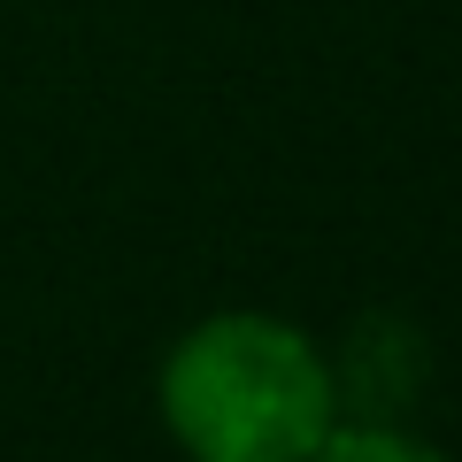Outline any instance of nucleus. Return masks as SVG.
<instances>
[{
    "label": "nucleus",
    "instance_id": "1",
    "mask_svg": "<svg viewBox=\"0 0 462 462\" xmlns=\"http://www.w3.org/2000/svg\"><path fill=\"white\" fill-rule=\"evenodd\" d=\"M162 431L185 462H309L339 424L324 346L270 309H216L162 355Z\"/></svg>",
    "mask_w": 462,
    "mask_h": 462
},
{
    "label": "nucleus",
    "instance_id": "2",
    "mask_svg": "<svg viewBox=\"0 0 462 462\" xmlns=\"http://www.w3.org/2000/svg\"><path fill=\"white\" fill-rule=\"evenodd\" d=\"M309 462H447V455L431 439H416V431H401V424H370V416H363V424H346V416H339Z\"/></svg>",
    "mask_w": 462,
    "mask_h": 462
}]
</instances>
